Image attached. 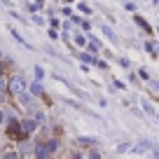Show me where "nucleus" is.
I'll return each instance as SVG.
<instances>
[{
  "label": "nucleus",
  "mask_w": 159,
  "mask_h": 159,
  "mask_svg": "<svg viewBox=\"0 0 159 159\" xmlns=\"http://www.w3.org/2000/svg\"><path fill=\"white\" fill-rule=\"evenodd\" d=\"M26 87H28V84H26V80L21 77V75H16V77H12V80H10V87H7V89H10L12 94L19 96L21 91H26Z\"/></svg>",
  "instance_id": "1"
},
{
  "label": "nucleus",
  "mask_w": 159,
  "mask_h": 159,
  "mask_svg": "<svg viewBox=\"0 0 159 159\" xmlns=\"http://www.w3.org/2000/svg\"><path fill=\"white\" fill-rule=\"evenodd\" d=\"M54 150H56V140H49V143H40L38 148H35V157H49Z\"/></svg>",
  "instance_id": "2"
},
{
  "label": "nucleus",
  "mask_w": 159,
  "mask_h": 159,
  "mask_svg": "<svg viewBox=\"0 0 159 159\" xmlns=\"http://www.w3.org/2000/svg\"><path fill=\"white\" fill-rule=\"evenodd\" d=\"M7 134H10L12 138H21V136H24V129H21L19 122H14V119H12V122H10V129H7Z\"/></svg>",
  "instance_id": "3"
},
{
  "label": "nucleus",
  "mask_w": 159,
  "mask_h": 159,
  "mask_svg": "<svg viewBox=\"0 0 159 159\" xmlns=\"http://www.w3.org/2000/svg\"><path fill=\"white\" fill-rule=\"evenodd\" d=\"M21 129H24V134H33V131L38 129V122H35V119H24V122H21Z\"/></svg>",
  "instance_id": "4"
},
{
  "label": "nucleus",
  "mask_w": 159,
  "mask_h": 159,
  "mask_svg": "<svg viewBox=\"0 0 159 159\" xmlns=\"http://www.w3.org/2000/svg\"><path fill=\"white\" fill-rule=\"evenodd\" d=\"M150 148H152V143H150V140H140V143H136V148H134V150H136L138 154H145Z\"/></svg>",
  "instance_id": "5"
},
{
  "label": "nucleus",
  "mask_w": 159,
  "mask_h": 159,
  "mask_svg": "<svg viewBox=\"0 0 159 159\" xmlns=\"http://www.w3.org/2000/svg\"><path fill=\"white\" fill-rule=\"evenodd\" d=\"M73 42H75L77 47H84V45H87V35H82V33H75Z\"/></svg>",
  "instance_id": "6"
},
{
  "label": "nucleus",
  "mask_w": 159,
  "mask_h": 159,
  "mask_svg": "<svg viewBox=\"0 0 159 159\" xmlns=\"http://www.w3.org/2000/svg\"><path fill=\"white\" fill-rule=\"evenodd\" d=\"M131 148H134L131 143H119V145H117V152H119V154H124V152H129Z\"/></svg>",
  "instance_id": "7"
},
{
  "label": "nucleus",
  "mask_w": 159,
  "mask_h": 159,
  "mask_svg": "<svg viewBox=\"0 0 159 159\" xmlns=\"http://www.w3.org/2000/svg\"><path fill=\"white\" fill-rule=\"evenodd\" d=\"M103 35H108V40H112V42H117V35H115L108 26H103Z\"/></svg>",
  "instance_id": "8"
},
{
  "label": "nucleus",
  "mask_w": 159,
  "mask_h": 159,
  "mask_svg": "<svg viewBox=\"0 0 159 159\" xmlns=\"http://www.w3.org/2000/svg\"><path fill=\"white\" fill-rule=\"evenodd\" d=\"M30 91H33L35 96H38V94H42V84H40V82H33V84H30Z\"/></svg>",
  "instance_id": "9"
},
{
  "label": "nucleus",
  "mask_w": 159,
  "mask_h": 159,
  "mask_svg": "<svg viewBox=\"0 0 159 159\" xmlns=\"http://www.w3.org/2000/svg\"><path fill=\"white\" fill-rule=\"evenodd\" d=\"M89 49H91V52H98V49H101V45H98V40H94V38L89 40Z\"/></svg>",
  "instance_id": "10"
},
{
  "label": "nucleus",
  "mask_w": 159,
  "mask_h": 159,
  "mask_svg": "<svg viewBox=\"0 0 159 159\" xmlns=\"http://www.w3.org/2000/svg\"><path fill=\"white\" fill-rule=\"evenodd\" d=\"M7 87H10V82H7V80L2 77V75H0V91H5Z\"/></svg>",
  "instance_id": "11"
},
{
  "label": "nucleus",
  "mask_w": 159,
  "mask_h": 159,
  "mask_svg": "<svg viewBox=\"0 0 159 159\" xmlns=\"http://www.w3.org/2000/svg\"><path fill=\"white\" fill-rule=\"evenodd\" d=\"M19 101H21L24 105H28V103H30V96H26L24 91H21V94H19Z\"/></svg>",
  "instance_id": "12"
},
{
  "label": "nucleus",
  "mask_w": 159,
  "mask_h": 159,
  "mask_svg": "<svg viewBox=\"0 0 159 159\" xmlns=\"http://www.w3.org/2000/svg\"><path fill=\"white\" fill-rule=\"evenodd\" d=\"M35 77H38V80H42V77H45V70L40 68V66H38V68H35Z\"/></svg>",
  "instance_id": "13"
},
{
  "label": "nucleus",
  "mask_w": 159,
  "mask_h": 159,
  "mask_svg": "<svg viewBox=\"0 0 159 159\" xmlns=\"http://www.w3.org/2000/svg\"><path fill=\"white\" fill-rule=\"evenodd\" d=\"M143 110H145V112H150V115L154 112V110H152V105H150V103H145V101H143Z\"/></svg>",
  "instance_id": "14"
},
{
  "label": "nucleus",
  "mask_w": 159,
  "mask_h": 159,
  "mask_svg": "<svg viewBox=\"0 0 159 159\" xmlns=\"http://www.w3.org/2000/svg\"><path fill=\"white\" fill-rule=\"evenodd\" d=\"M35 122H45V112H38V115H35Z\"/></svg>",
  "instance_id": "15"
},
{
  "label": "nucleus",
  "mask_w": 159,
  "mask_h": 159,
  "mask_svg": "<svg viewBox=\"0 0 159 159\" xmlns=\"http://www.w3.org/2000/svg\"><path fill=\"white\" fill-rule=\"evenodd\" d=\"M152 87H154V89H157V91H159V82H152Z\"/></svg>",
  "instance_id": "16"
},
{
  "label": "nucleus",
  "mask_w": 159,
  "mask_h": 159,
  "mask_svg": "<svg viewBox=\"0 0 159 159\" xmlns=\"http://www.w3.org/2000/svg\"><path fill=\"white\" fill-rule=\"evenodd\" d=\"M2 119H5V115H2V110H0V124H2Z\"/></svg>",
  "instance_id": "17"
},
{
  "label": "nucleus",
  "mask_w": 159,
  "mask_h": 159,
  "mask_svg": "<svg viewBox=\"0 0 159 159\" xmlns=\"http://www.w3.org/2000/svg\"><path fill=\"white\" fill-rule=\"evenodd\" d=\"M35 2H38V5H42V2H45V0H35Z\"/></svg>",
  "instance_id": "18"
},
{
  "label": "nucleus",
  "mask_w": 159,
  "mask_h": 159,
  "mask_svg": "<svg viewBox=\"0 0 159 159\" xmlns=\"http://www.w3.org/2000/svg\"><path fill=\"white\" fill-rule=\"evenodd\" d=\"M0 2H5V5H7V2H10V0H0Z\"/></svg>",
  "instance_id": "19"
},
{
  "label": "nucleus",
  "mask_w": 159,
  "mask_h": 159,
  "mask_svg": "<svg viewBox=\"0 0 159 159\" xmlns=\"http://www.w3.org/2000/svg\"><path fill=\"white\" fill-rule=\"evenodd\" d=\"M0 75H2V63H0Z\"/></svg>",
  "instance_id": "20"
}]
</instances>
